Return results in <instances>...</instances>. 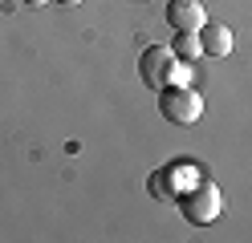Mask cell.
Returning <instances> with one entry per match:
<instances>
[{
  "label": "cell",
  "mask_w": 252,
  "mask_h": 243,
  "mask_svg": "<svg viewBox=\"0 0 252 243\" xmlns=\"http://www.w3.org/2000/svg\"><path fill=\"white\" fill-rule=\"evenodd\" d=\"M57 4H61V8H77V4H82V0H57Z\"/></svg>",
  "instance_id": "obj_9"
},
{
  "label": "cell",
  "mask_w": 252,
  "mask_h": 243,
  "mask_svg": "<svg viewBox=\"0 0 252 243\" xmlns=\"http://www.w3.org/2000/svg\"><path fill=\"white\" fill-rule=\"evenodd\" d=\"M159 109H163V118H167V122H175V126H191V122H199L203 102H199V93H195V89H187V85H167V89H159Z\"/></svg>",
  "instance_id": "obj_1"
},
{
  "label": "cell",
  "mask_w": 252,
  "mask_h": 243,
  "mask_svg": "<svg viewBox=\"0 0 252 243\" xmlns=\"http://www.w3.org/2000/svg\"><path fill=\"white\" fill-rule=\"evenodd\" d=\"M220 211H224V194H220L216 183H208V178H199V183L183 194V215L191 219V223H212Z\"/></svg>",
  "instance_id": "obj_2"
},
{
  "label": "cell",
  "mask_w": 252,
  "mask_h": 243,
  "mask_svg": "<svg viewBox=\"0 0 252 243\" xmlns=\"http://www.w3.org/2000/svg\"><path fill=\"white\" fill-rule=\"evenodd\" d=\"M187 77H191L187 61H183V65H171V81H175V85H187Z\"/></svg>",
  "instance_id": "obj_7"
},
{
  "label": "cell",
  "mask_w": 252,
  "mask_h": 243,
  "mask_svg": "<svg viewBox=\"0 0 252 243\" xmlns=\"http://www.w3.org/2000/svg\"><path fill=\"white\" fill-rule=\"evenodd\" d=\"M171 53H175L179 61H195V57H203L199 32H179V37H175V45H171Z\"/></svg>",
  "instance_id": "obj_6"
},
{
  "label": "cell",
  "mask_w": 252,
  "mask_h": 243,
  "mask_svg": "<svg viewBox=\"0 0 252 243\" xmlns=\"http://www.w3.org/2000/svg\"><path fill=\"white\" fill-rule=\"evenodd\" d=\"M171 65H175V53H171L167 45H147L143 57H138L143 85H151V89H167V85H171Z\"/></svg>",
  "instance_id": "obj_3"
},
{
  "label": "cell",
  "mask_w": 252,
  "mask_h": 243,
  "mask_svg": "<svg viewBox=\"0 0 252 243\" xmlns=\"http://www.w3.org/2000/svg\"><path fill=\"white\" fill-rule=\"evenodd\" d=\"M167 25L175 32H199L208 25V8L199 0H171L167 4Z\"/></svg>",
  "instance_id": "obj_4"
},
{
  "label": "cell",
  "mask_w": 252,
  "mask_h": 243,
  "mask_svg": "<svg viewBox=\"0 0 252 243\" xmlns=\"http://www.w3.org/2000/svg\"><path fill=\"white\" fill-rule=\"evenodd\" d=\"M199 45L208 57H228L232 53V28L228 25H203L199 28Z\"/></svg>",
  "instance_id": "obj_5"
},
{
  "label": "cell",
  "mask_w": 252,
  "mask_h": 243,
  "mask_svg": "<svg viewBox=\"0 0 252 243\" xmlns=\"http://www.w3.org/2000/svg\"><path fill=\"white\" fill-rule=\"evenodd\" d=\"M25 4H29V8H45V4H49V0H25Z\"/></svg>",
  "instance_id": "obj_8"
}]
</instances>
